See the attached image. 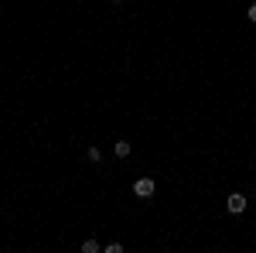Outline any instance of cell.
Returning a JSON list of instances; mask_svg holds the SVG:
<instances>
[{
	"label": "cell",
	"instance_id": "cell-2",
	"mask_svg": "<svg viewBox=\"0 0 256 253\" xmlns=\"http://www.w3.org/2000/svg\"><path fill=\"white\" fill-rule=\"evenodd\" d=\"M226 205H229V212H232V215H239L242 209H246V195L232 192V195H229V202H226Z\"/></svg>",
	"mask_w": 256,
	"mask_h": 253
},
{
	"label": "cell",
	"instance_id": "cell-5",
	"mask_svg": "<svg viewBox=\"0 0 256 253\" xmlns=\"http://www.w3.org/2000/svg\"><path fill=\"white\" fill-rule=\"evenodd\" d=\"M246 18H250V21L256 24V4H250V11H246Z\"/></svg>",
	"mask_w": 256,
	"mask_h": 253
},
{
	"label": "cell",
	"instance_id": "cell-4",
	"mask_svg": "<svg viewBox=\"0 0 256 253\" xmlns=\"http://www.w3.org/2000/svg\"><path fill=\"white\" fill-rule=\"evenodd\" d=\"M82 250H86V253H96L99 243H96V239H86V243H82Z\"/></svg>",
	"mask_w": 256,
	"mask_h": 253
},
{
	"label": "cell",
	"instance_id": "cell-3",
	"mask_svg": "<svg viewBox=\"0 0 256 253\" xmlns=\"http://www.w3.org/2000/svg\"><path fill=\"white\" fill-rule=\"evenodd\" d=\"M113 151H116V157H126V154H130V151H134V147H130L126 140H120V144H116V147H113Z\"/></svg>",
	"mask_w": 256,
	"mask_h": 253
},
{
	"label": "cell",
	"instance_id": "cell-1",
	"mask_svg": "<svg viewBox=\"0 0 256 253\" xmlns=\"http://www.w3.org/2000/svg\"><path fill=\"white\" fill-rule=\"evenodd\" d=\"M134 192H137L140 198H150V195L158 192V185H154V178H137V181H134Z\"/></svg>",
	"mask_w": 256,
	"mask_h": 253
}]
</instances>
